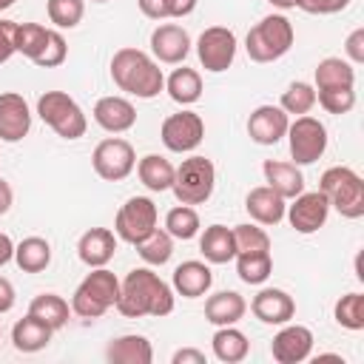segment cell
<instances>
[{"mask_svg": "<svg viewBox=\"0 0 364 364\" xmlns=\"http://www.w3.org/2000/svg\"><path fill=\"white\" fill-rule=\"evenodd\" d=\"M173 301H176L173 287L165 279H159V273H154L151 267H134L119 282L117 310L125 318H142V316L162 318L173 313Z\"/></svg>", "mask_w": 364, "mask_h": 364, "instance_id": "1", "label": "cell"}, {"mask_svg": "<svg viewBox=\"0 0 364 364\" xmlns=\"http://www.w3.org/2000/svg\"><path fill=\"white\" fill-rule=\"evenodd\" d=\"M111 80L119 91L136 97V100H154L159 91H165V74L159 63L145 54L142 48H119L111 57Z\"/></svg>", "mask_w": 364, "mask_h": 364, "instance_id": "2", "label": "cell"}, {"mask_svg": "<svg viewBox=\"0 0 364 364\" xmlns=\"http://www.w3.org/2000/svg\"><path fill=\"white\" fill-rule=\"evenodd\" d=\"M293 23L284 14H267L247 31L245 51L253 63H276L293 48Z\"/></svg>", "mask_w": 364, "mask_h": 364, "instance_id": "3", "label": "cell"}, {"mask_svg": "<svg viewBox=\"0 0 364 364\" xmlns=\"http://www.w3.org/2000/svg\"><path fill=\"white\" fill-rule=\"evenodd\" d=\"M119 299V279L108 267H91V273L77 284L71 296V313L80 318H100Z\"/></svg>", "mask_w": 364, "mask_h": 364, "instance_id": "4", "label": "cell"}, {"mask_svg": "<svg viewBox=\"0 0 364 364\" xmlns=\"http://www.w3.org/2000/svg\"><path fill=\"white\" fill-rule=\"evenodd\" d=\"M318 191L327 196L330 208H336L344 219H361L364 216V179L347 168V165H333L321 173Z\"/></svg>", "mask_w": 364, "mask_h": 364, "instance_id": "5", "label": "cell"}, {"mask_svg": "<svg viewBox=\"0 0 364 364\" xmlns=\"http://www.w3.org/2000/svg\"><path fill=\"white\" fill-rule=\"evenodd\" d=\"M37 117L63 139H80V136H85V128H88L85 111L65 91H46V94H40Z\"/></svg>", "mask_w": 364, "mask_h": 364, "instance_id": "6", "label": "cell"}, {"mask_svg": "<svg viewBox=\"0 0 364 364\" xmlns=\"http://www.w3.org/2000/svg\"><path fill=\"white\" fill-rule=\"evenodd\" d=\"M216 188V168L208 156H188L182 159V165L173 171V196L179 205H205L213 196Z\"/></svg>", "mask_w": 364, "mask_h": 364, "instance_id": "7", "label": "cell"}, {"mask_svg": "<svg viewBox=\"0 0 364 364\" xmlns=\"http://www.w3.org/2000/svg\"><path fill=\"white\" fill-rule=\"evenodd\" d=\"M287 145H290V156L296 165H313L316 159L324 156L327 151V128L321 119L301 114L287 125Z\"/></svg>", "mask_w": 364, "mask_h": 364, "instance_id": "8", "label": "cell"}, {"mask_svg": "<svg viewBox=\"0 0 364 364\" xmlns=\"http://www.w3.org/2000/svg\"><path fill=\"white\" fill-rule=\"evenodd\" d=\"M156 219H159V213H156L154 199L131 196V199H125V205L114 216V233H117V239L136 245L156 228Z\"/></svg>", "mask_w": 364, "mask_h": 364, "instance_id": "9", "label": "cell"}, {"mask_svg": "<svg viewBox=\"0 0 364 364\" xmlns=\"http://www.w3.org/2000/svg\"><path fill=\"white\" fill-rule=\"evenodd\" d=\"M91 165H94V171H97L100 179H105V182H122L136 168L134 145L128 139H122V136H108V139H102L94 148Z\"/></svg>", "mask_w": 364, "mask_h": 364, "instance_id": "10", "label": "cell"}, {"mask_svg": "<svg viewBox=\"0 0 364 364\" xmlns=\"http://www.w3.org/2000/svg\"><path fill=\"white\" fill-rule=\"evenodd\" d=\"M236 34L228 26H208L196 40V57L205 71L222 74L236 60Z\"/></svg>", "mask_w": 364, "mask_h": 364, "instance_id": "11", "label": "cell"}, {"mask_svg": "<svg viewBox=\"0 0 364 364\" xmlns=\"http://www.w3.org/2000/svg\"><path fill=\"white\" fill-rule=\"evenodd\" d=\"M159 139L173 154H191L205 139V119L196 111L182 108V111L165 117V122L159 128Z\"/></svg>", "mask_w": 364, "mask_h": 364, "instance_id": "12", "label": "cell"}, {"mask_svg": "<svg viewBox=\"0 0 364 364\" xmlns=\"http://www.w3.org/2000/svg\"><path fill=\"white\" fill-rule=\"evenodd\" d=\"M284 216L296 233L307 236V233H316L324 228V222L330 216V202L321 191H301L299 196H293Z\"/></svg>", "mask_w": 364, "mask_h": 364, "instance_id": "13", "label": "cell"}, {"mask_svg": "<svg viewBox=\"0 0 364 364\" xmlns=\"http://www.w3.org/2000/svg\"><path fill=\"white\" fill-rule=\"evenodd\" d=\"M313 330L304 324H282V330L270 341V355L279 364H301L313 353Z\"/></svg>", "mask_w": 364, "mask_h": 364, "instance_id": "14", "label": "cell"}, {"mask_svg": "<svg viewBox=\"0 0 364 364\" xmlns=\"http://www.w3.org/2000/svg\"><path fill=\"white\" fill-rule=\"evenodd\" d=\"M31 131V108L17 91L0 94V139L3 142H20Z\"/></svg>", "mask_w": 364, "mask_h": 364, "instance_id": "15", "label": "cell"}, {"mask_svg": "<svg viewBox=\"0 0 364 364\" xmlns=\"http://www.w3.org/2000/svg\"><path fill=\"white\" fill-rule=\"evenodd\" d=\"M191 51V34L176 23H162L151 31V54L156 63L179 65Z\"/></svg>", "mask_w": 364, "mask_h": 364, "instance_id": "16", "label": "cell"}, {"mask_svg": "<svg viewBox=\"0 0 364 364\" xmlns=\"http://www.w3.org/2000/svg\"><path fill=\"white\" fill-rule=\"evenodd\" d=\"M250 313L262 321V324H287L296 316V301L287 290L282 287H262L253 299H250Z\"/></svg>", "mask_w": 364, "mask_h": 364, "instance_id": "17", "label": "cell"}, {"mask_svg": "<svg viewBox=\"0 0 364 364\" xmlns=\"http://www.w3.org/2000/svg\"><path fill=\"white\" fill-rule=\"evenodd\" d=\"M91 117L108 134H125V131H131L136 125V108H134V102L125 100V97H117V94L100 97L94 102Z\"/></svg>", "mask_w": 364, "mask_h": 364, "instance_id": "18", "label": "cell"}, {"mask_svg": "<svg viewBox=\"0 0 364 364\" xmlns=\"http://www.w3.org/2000/svg\"><path fill=\"white\" fill-rule=\"evenodd\" d=\"M290 125V114H284L279 105H259L247 117V136L256 145H276Z\"/></svg>", "mask_w": 364, "mask_h": 364, "instance_id": "19", "label": "cell"}, {"mask_svg": "<svg viewBox=\"0 0 364 364\" xmlns=\"http://www.w3.org/2000/svg\"><path fill=\"white\" fill-rule=\"evenodd\" d=\"M210 284H213V273L199 259H188V262L176 264V270L171 276V287L182 299H199L210 290Z\"/></svg>", "mask_w": 364, "mask_h": 364, "instance_id": "20", "label": "cell"}, {"mask_svg": "<svg viewBox=\"0 0 364 364\" xmlns=\"http://www.w3.org/2000/svg\"><path fill=\"white\" fill-rule=\"evenodd\" d=\"M117 253V233L108 228H91L77 242V256L88 267H105Z\"/></svg>", "mask_w": 364, "mask_h": 364, "instance_id": "21", "label": "cell"}, {"mask_svg": "<svg viewBox=\"0 0 364 364\" xmlns=\"http://www.w3.org/2000/svg\"><path fill=\"white\" fill-rule=\"evenodd\" d=\"M245 210L256 225H279L284 219L287 199H282L273 188L259 185V188H250V193L245 196Z\"/></svg>", "mask_w": 364, "mask_h": 364, "instance_id": "22", "label": "cell"}, {"mask_svg": "<svg viewBox=\"0 0 364 364\" xmlns=\"http://www.w3.org/2000/svg\"><path fill=\"white\" fill-rule=\"evenodd\" d=\"M262 173H264V182L267 188H273L282 199H293L304 191V176L299 171L296 162H284V159H264L262 165Z\"/></svg>", "mask_w": 364, "mask_h": 364, "instance_id": "23", "label": "cell"}, {"mask_svg": "<svg viewBox=\"0 0 364 364\" xmlns=\"http://www.w3.org/2000/svg\"><path fill=\"white\" fill-rule=\"evenodd\" d=\"M105 358L114 361V364H151L154 361V347L145 336L128 333V336H117V338L108 341Z\"/></svg>", "mask_w": 364, "mask_h": 364, "instance_id": "24", "label": "cell"}, {"mask_svg": "<svg viewBox=\"0 0 364 364\" xmlns=\"http://www.w3.org/2000/svg\"><path fill=\"white\" fill-rule=\"evenodd\" d=\"M199 253L210 264H228L236 256V242H233V228L225 225H208L205 233L199 236Z\"/></svg>", "mask_w": 364, "mask_h": 364, "instance_id": "25", "label": "cell"}, {"mask_svg": "<svg viewBox=\"0 0 364 364\" xmlns=\"http://www.w3.org/2000/svg\"><path fill=\"white\" fill-rule=\"evenodd\" d=\"M245 313H247V301L236 290H219V293L205 299V318L216 327L236 324Z\"/></svg>", "mask_w": 364, "mask_h": 364, "instance_id": "26", "label": "cell"}, {"mask_svg": "<svg viewBox=\"0 0 364 364\" xmlns=\"http://www.w3.org/2000/svg\"><path fill=\"white\" fill-rule=\"evenodd\" d=\"M51 327L48 324H43L40 318H34L31 313H26L14 327H11V344H14V350H20V353H40L43 347H48V341H51Z\"/></svg>", "mask_w": 364, "mask_h": 364, "instance_id": "27", "label": "cell"}, {"mask_svg": "<svg viewBox=\"0 0 364 364\" xmlns=\"http://www.w3.org/2000/svg\"><path fill=\"white\" fill-rule=\"evenodd\" d=\"M210 347H213V355L222 361V364H239L247 358L250 353V341L242 330H236L233 324H225L213 333L210 338Z\"/></svg>", "mask_w": 364, "mask_h": 364, "instance_id": "28", "label": "cell"}, {"mask_svg": "<svg viewBox=\"0 0 364 364\" xmlns=\"http://www.w3.org/2000/svg\"><path fill=\"white\" fill-rule=\"evenodd\" d=\"M165 91L168 97L176 102V105H193L199 97H202V77L196 68H188V65H179L171 71V77L165 80Z\"/></svg>", "mask_w": 364, "mask_h": 364, "instance_id": "29", "label": "cell"}, {"mask_svg": "<svg viewBox=\"0 0 364 364\" xmlns=\"http://www.w3.org/2000/svg\"><path fill=\"white\" fill-rule=\"evenodd\" d=\"M14 264L23 273H43L51 264V245L43 236H26L14 245Z\"/></svg>", "mask_w": 364, "mask_h": 364, "instance_id": "30", "label": "cell"}, {"mask_svg": "<svg viewBox=\"0 0 364 364\" xmlns=\"http://www.w3.org/2000/svg\"><path fill=\"white\" fill-rule=\"evenodd\" d=\"M173 165L171 159L159 156V154H145L139 162H136V173H139V182L154 191V193H162V191H171L173 185Z\"/></svg>", "mask_w": 364, "mask_h": 364, "instance_id": "31", "label": "cell"}, {"mask_svg": "<svg viewBox=\"0 0 364 364\" xmlns=\"http://www.w3.org/2000/svg\"><path fill=\"white\" fill-rule=\"evenodd\" d=\"M28 313H31L34 318H40L43 324H48L51 330H60V327L68 324L71 304H68L63 296H57V293H40V296L31 299Z\"/></svg>", "mask_w": 364, "mask_h": 364, "instance_id": "32", "label": "cell"}, {"mask_svg": "<svg viewBox=\"0 0 364 364\" xmlns=\"http://www.w3.org/2000/svg\"><path fill=\"white\" fill-rule=\"evenodd\" d=\"M316 85L313 88H341V85H355V65L341 60V57H324L316 71H313Z\"/></svg>", "mask_w": 364, "mask_h": 364, "instance_id": "33", "label": "cell"}, {"mask_svg": "<svg viewBox=\"0 0 364 364\" xmlns=\"http://www.w3.org/2000/svg\"><path fill=\"white\" fill-rule=\"evenodd\" d=\"M233 259H236V273L245 284H262L273 273L270 250H245V253H236Z\"/></svg>", "mask_w": 364, "mask_h": 364, "instance_id": "34", "label": "cell"}, {"mask_svg": "<svg viewBox=\"0 0 364 364\" xmlns=\"http://www.w3.org/2000/svg\"><path fill=\"white\" fill-rule=\"evenodd\" d=\"M139 259L151 267H159V264H168L171 256H173V236L165 230V228H154L142 242L134 245Z\"/></svg>", "mask_w": 364, "mask_h": 364, "instance_id": "35", "label": "cell"}, {"mask_svg": "<svg viewBox=\"0 0 364 364\" xmlns=\"http://www.w3.org/2000/svg\"><path fill=\"white\" fill-rule=\"evenodd\" d=\"M199 213H196V208L193 205H176V208H171L168 210V216H165V230L173 236V239H179V242H188V239H193L196 233H199Z\"/></svg>", "mask_w": 364, "mask_h": 364, "instance_id": "36", "label": "cell"}, {"mask_svg": "<svg viewBox=\"0 0 364 364\" xmlns=\"http://www.w3.org/2000/svg\"><path fill=\"white\" fill-rule=\"evenodd\" d=\"M316 105V88L310 82H290L284 91H282V100H279V108L284 114H293V117H301V114H310Z\"/></svg>", "mask_w": 364, "mask_h": 364, "instance_id": "37", "label": "cell"}, {"mask_svg": "<svg viewBox=\"0 0 364 364\" xmlns=\"http://www.w3.org/2000/svg\"><path fill=\"white\" fill-rule=\"evenodd\" d=\"M333 316H336V324L344 327V330H364V293H347L336 301L333 307Z\"/></svg>", "mask_w": 364, "mask_h": 364, "instance_id": "38", "label": "cell"}, {"mask_svg": "<svg viewBox=\"0 0 364 364\" xmlns=\"http://www.w3.org/2000/svg\"><path fill=\"white\" fill-rule=\"evenodd\" d=\"M48 34H51V28L40 26V23H17V54H23L34 63L43 54Z\"/></svg>", "mask_w": 364, "mask_h": 364, "instance_id": "39", "label": "cell"}, {"mask_svg": "<svg viewBox=\"0 0 364 364\" xmlns=\"http://www.w3.org/2000/svg\"><path fill=\"white\" fill-rule=\"evenodd\" d=\"M316 102L327 114H350L355 108V85H341V88H316Z\"/></svg>", "mask_w": 364, "mask_h": 364, "instance_id": "40", "label": "cell"}, {"mask_svg": "<svg viewBox=\"0 0 364 364\" xmlns=\"http://www.w3.org/2000/svg\"><path fill=\"white\" fill-rule=\"evenodd\" d=\"M46 11L57 28H77L85 14V0H46Z\"/></svg>", "mask_w": 364, "mask_h": 364, "instance_id": "41", "label": "cell"}, {"mask_svg": "<svg viewBox=\"0 0 364 364\" xmlns=\"http://www.w3.org/2000/svg\"><path fill=\"white\" fill-rule=\"evenodd\" d=\"M233 242H236V253H245V250H270V236L264 228L259 225H236L233 228Z\"/></svg>", "mask_w": 364, "mask_h": 364, "instance_id": "42", "label": "cell"}, {"mask_svg": "<svg viewBox=\"0 0 364 364\" xmlns=\"http://www.w3.org/2000/svg\"><path fill=\"white\" fill-rule=\"evenodd\" d=\"M65 57H68V46H65V37H63L60 31H54V28H51V34H48V43H46L43 54L34 60V65H40V68H57V65H63V63H65Z\"/></svg>", "mask_w": 364, "mask_h": 364, "instance_id": "43", "label": "cell"}, {"mask_svg": "<svg viewBox=\"0 0 364 364\" xmlns=\"http://www.w3.org/2000/svg\"><path fill=\"white\" fill-rule=\"evenodd\" d=\"M17 54V23L0 17V65Z\"/></svg>", "mask_w": 364, "mask_h": 364, "instance_id": "44", "label": "cell"}, {"mask_svg": "<svg viewBox=\"0 0 364 364\" xmlns=\"http://www.w3.org/2000/svg\"><path fill=\"white\" fill-rule=\"evenodd\" d=\"M350 6V0H296V9L307 14H338Z\"/></svg>", "mask_w": 364, "mask_h": 364, "instance_id": "45", "label": "cell"}, {"mask_svg": "<svg viewBox=\"0 0 364 364\" xmlns=\"http://www.w3.org/2000/svg\"><path fill=\"white\" fill-rule=\"evenodd\" d=\"M344 54H347V63L353 65H361L364 63V28H353L344 40Z\"/></svg>", "mask_w": 364, "mask_h": 364, "instance_id": "46", "label": "cell"}, {"mask_svg": "<svg viewBox=\"0 0 364 364\" xmlns=\"http://www.w3.org/2000/svg\"><path fill=\"white\" fill-rule=\"evenodd\" d=\"M136 6L151 20H168V0H136Z\"/></svg>", "mask_w": 364, "mask_h": 364, "instance_id": "47", "label": "cell"}, {"mask_svg": "<svg viewBox=\"0 0 364 364\" xmlns=\"http://www.w3.org/2000/svg\"><path fill=\"white\" fill-rule=\"evenodd\" d=\"M171 361L173 364H205V353L196 350V347H182L171 355Z\"/></svg>", "mask_w": 364, "mask_h": 364, "instance_id": "48", "label": "cell"}, {"mask_svg": "<svg viewBox=\"0 0 364 364\" xmlns=\"http://www.w3.org/2000/svg\"><path fill=\"white\" fill-rule=\"evenodd\" d=\"M14 301H17L14 284H11L6 276H0V316H3V313H9V310L14 307Z\"/></svg>", "mask_w": 364, "mask_h": 364, "instance_id": "49", "label": "cell"}, {"mask_svg": "<svg viewBox=\"0 0 364 364\" xmlns=\"http://www.w3.org/2000/svg\"><path fill=\"white\" fill-rule=\"evenodd\" d=\"M196 9V0H168V17H188Z\"/></svg>", "mask_w": 364, "mask_h": 364, "instance_id": "50", "label": "cell"}, {"mask_svg": "<svg viewBox=\"0 0 364 364\" xmlns=\"http://www.w3.org/2000/svg\"><path fill=\"white\" fill-rule=\"evenodd\" d=\"M11 202H14V191H11V185L0 176V216H6V213L11 210Z\"/></svg>", "mask_w": 364, "mask_h": 364, "instance_id": "51", "label": "cell"}, {"mask_svg": "<svg viewBox=\"0 0 364 364\" xmlns=\"http://www.w3.org/2000/svg\"><path fill=\"white\" fill-rule=\"evenodd\" d=\"M11 259H14V242L0 230V267H3V264H9Z\"/></svg>", "mask_w": 364, "mask_h": 364, "instance_id": "52", "label": "cell"}, {"mask_svg": "<svg viewBox=\"0 0 364 364\" xmlns=\"http://www.w3.org/2000/svg\"><path fill=\"white\" fill-rule=\"evenodd\" d=\"M273 9H282V11H287V9H296V0H267Z\"/></svg>", "mask_w": 364, "mask_h": 364, "instance_id": "53", "label": "cell"}, {"mask_svg": "<svg viewBox=\"0 0 364 364\" xmlns=\"http://www.w3.org/2000/svg\"><path fill=\"white\" fill-rule=\"evenodd\" d=\"M14 3H17V0H0V11H6V9L14 6Z\"/></svg>", "mask_w": 364, "mask_h": 364, "instance_id": "54", "label": "cell"}, {"mask_svg": "<svg viewBox=\"0 0 364 364\" xmlns=\"http://www.w3.org/2000/svg\"><path fill=\"white\" fill-rule=\"evenodd\" d=\"M91 3H108V0H91Z\"/></svg>", "mask_w": 364, "mask_h": 364, "instance_id": "55", "label": "cell"}]
</instances>
